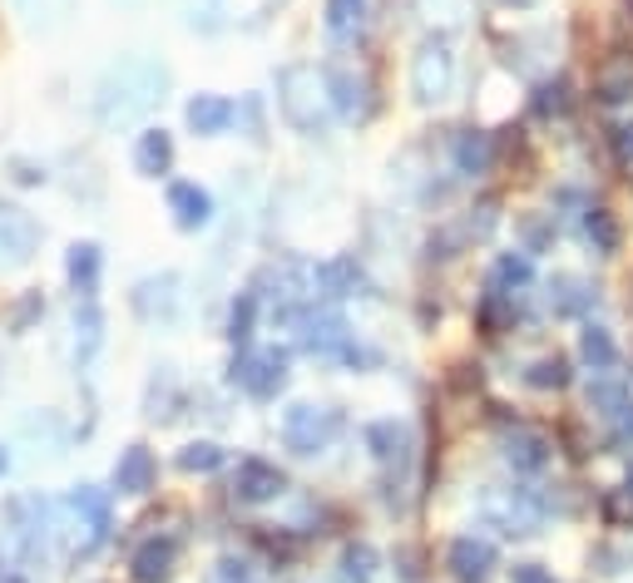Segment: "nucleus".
Masks as SVG:
<instances>
[{
    "label": "nucleus",
    "instance_id": "obj_1",
    "mask_svg": "<svg viewBox=\"0 0 633 583\" xmlns=\"http://www.w3.org/2000/svg\"><path fill=\"white\" fill-rule=\"evenodd\" d=\"M30 243H35V223L20 208H0V257L5 262H25Z\"/></svg>",
    "mask_w": 633,
    "mask_h": 583
},
{
    "label": "nucleus",
    "instance_id": "obj_2",
    "mask_svg": "<svg viewBox=\"0 0 633 583\" xmlns=\"http://www.w3.org/2000/svg\"><path fill=\"white\" fill-rule=\"evenodd\" d=\"M233 375H237V381H243L253 395H273L277 385H282V356H253V361H243Z\"/></svg>",
    "mask_w": 633,
    "mask_h": 583
},
{
    "label": "nucleus",
    "instance_id": "obj_3",
    "mask_svg": "<svg viewBox=\"0 0 633 583\" xmlns=\"http://www.w3.org/2000/svg\"><path fill=\"white\" fill-rule=\"evenodd\" d=\"M168 208L178 213V223H184V227H203L208 213H213L208 193H203V188H193V183H174V188H168Z\"/></svg>",
    "mask_w": 633,
    "mask_h": 583
},
{
    "label": "nucleus",
    "instance_id": "obj_4",
    "mask_svg": "<svg viewBox=\"0 0 633 583\" xmlns=\"http://www.w3.org/2000/svg\"><path fill=\"white\" fill-rule=\"evenodd\" d=\"M237 490H243V500H273V494L282 490V474H277L273 464H263V460H243V470H237Z\"/></svg>",
    "mask_w": 633,
    "mask_h": 583
},
{
    "label": "nucleus",
    "instance_id": "obj_5",
    "mask_svg": "<svg viewBox=\"0 0 633 583\" xmlns=\"http://www.w3.org/2000/svg\"><path fill=\"white\" fill-rule=\"evenodd\" d=\"M227 119H233V104L227 99H213V94H198L193 104H188V124L198 128V134H223Z\"/></svg>",
    "mask_w": 633,
    "mask_h": 583
},
{
    "label": "nucleus",
    "instance_id": "obj_6",
    "mask_svg": "<svg viewBox=\"0 0 633 583\" xmlns=\"http://www.w3.org/2000/svg\"><path fill=\"white\" fill-rule=\"evenodd\" d=\"M148 480H154V460H148V450H129L124 460H119V470H114V484L124 494H144Z\"/></svg>",
    "mask_w": 633,
    "mask_h": 583
},
{
    "label": "nucleus",
    "instance_id": "obj_7",
    "mask_svg": "<svg viewBox=\"0 0 633 583\" xmlns=\"http://www.w3.org/2000/svg\"><path fill=\"white\" fill-rule=\"evenodd\" d=\"M451 569L460 573V579H480V573L490 569V543H480V539H455V543H451Z\"/></svg>",
    "mask_w": 633,
    "mask_h": 583
},
{
    "label": "nucleus",
    "instance_id": "obj_8",
    "mask_svg": "<svg viewBox=\"0 0 633 583\" xmlns=\"http://www.w3.org/2000/svg\"><path fill=\"white\" fill-rule=\"evenodd\" d=\"M168 158H174V144H168V134H164V128H148L144 144H138V168H144V173H164Z\"/></svg>",
    "mask_w": 633,
    "mask_h": 583
},
{
    "label": "nucleus",
    "instance_id": "obj_9",
    "mask_svg": "<svg viewBox=\"0 0 633 583\" xmlns=\"http://www.w3.org/2000/svg\"><path fill=\"white\" fill-rule=\"evenodd\" d=\"M168 559H174V543H168V539L164 543H148V549L134 559V579L138 583H158L168 573Z\"/></svg>",
    "mask_w": 633,
    "mask_h": 583
},
{
    "label": "nucleus",
    "instance_id": "obj_10",
    "mask_svg": "<svg viewBox=\"0 0 633 583\" xmlns=\"http://www.w3.org/2000/svg\"><path fill=\"white\" fill-rule=\"evenodd\" d=\"M584 361H589L593 371H609V366L619 361V351H613L609 332H599V326H589V332H584Z\"/></svg>",
    "mask_w": 633,
    "mask_h": 583
},
{
    "label": "nucleus",
    "instance_id": "obj_11",
    "mask_svg": "<svg viewBox=\"0 0 633 583\" xmlns=\"http://www.w3.org/2000/svg\"><path fill=\"white\" fill-rule=\"evenodd\" d=\"M69 277H75L79 292H89V287H95V277H99V253H95L89 243L69 253Z\"/></svg>",
    "mask_w": 633,
    "mask_h": 583
},
{
    "label": "nucleus",
    "instance_id": "obj_12",
    "mask_svg": "<svg viewBox=\"0 0 633 583\" xmlns=\"http://www.w3.org/2000/svg\"><path fill=\"white\" fill-rule=\"evenodd\" d=\"M356 20H362V0H326V25L342 35V30H352Z\"/></svg>",
    "mask_w": 633,
    "mask_h": 583
},
{
    "label": "nucleus",
    "instance_id": "obj_13",
    "mask_svg": "<svg viewBox=\"0 0 633 583\" xmlns=\"http://www.w3.org/2000/svg\"><path fill=\"white\" fill-rule=\"evenodd\" d=\"M485 164H490V148H485V138L480 134H465L460 138V168H475V173H480Z\"/></svg>",
    "mask_w": 633,
    "mask_h": 583
},
{
    "label": "nucleus",
    "instance_id": "obj_14",
    "mask_svg": "<svg viewBox=\"0 0 633 583\" xmlns=\"http://www.w3.org/2000/svg\"><path fill=\"white\" fill-rule=\"evenodd\" d=\"M510 460H520L524 470H540V464H544V440H540V435H520V450L510 445Z\"/></svg>",
    "mask_w": 633,
    "mask_h": 583
},
{
    "label": "nucleus",
    "instance_id": "obj_15",
    "mask_svg": "<svg viewBox=\"0 0 633 583\" xmlns=\"http://www.w3.org/2000/svg\"><path fill=\"white\" fill-rule=\"evenodd\" d=\"M218 445H188L184 450V470H218Z\"/></svg>",
    "mask_w": 633,
    "mask_h": 583
},
{
    "label": "nucleus",
    "instance_id": "obj_16",
    "mask_svg": "<svg viewBox=\"0 0 633 583\" xmlns=\"http://www.w3.org/2000/svg\"><path fill=\"white\" fill-rule=\"evenodd\" d=\"M530 381H534V385H564V381H569V366H564L559 356H554V361H540Z\"/></svg>",
    "mask_w": 633,
    "mask_h": 583
},
{
    "label": "nucleus",
    "instance_id": "obj_17",
    "mask_svg": "<svg viewBox=\"0 0 633 583\" xmlns=\"http://www.w3.org/2000/svg\"><path fill=\"white\" fill-rule=\"evenodd\" d=\"M500 282H530V262L524 257H500Z\"/></svg>",
    "mask_w": 633,
    "mask_h": 583
},
{
    "label": "nucleus",
    "instance_id": "obj_18",
    "mask_svg": "<svg viewBox=\"0 0 633 583\" xmlns=\"http://www.w3.org/2000/svg\"><path fill=\"white\" fill-rule=\"evenodd\" d=\"M589 237H599V247H613V243H619V233H613L609 213H593V217H589Z\"/></svg>",
    "mask_w": 633,
    "mask_h": 583
},
{
    "label": "nucleus",
    "instance_id": "obj_19",
    "mask_svg": "<svg viewBox=\"0 0 633 583\" xmlns=\"http://www.w3.org/2000/svg\"><path fill=\"white\" fill-rule=\"evenodd\" d=\"M247 322H253V296H243V306H233V336H247Z\"/></svg>",
    "mask_w": 633,
    "mask_h": 583
},
{
    "label": "nucleus",
    "instance_id": "obj_20",
    "mask_svg": "<svg viewBox=\"0 0 633 583\" xmlns=\"http://www.w3.org/2000/svg\"><path fill=\"white\" fill-rule=\"evenodd\" d=\"M514 583H554L544 569H534V563H524V569H514Z\"/></svg>",
    "mask_w": 633,
    "mask_h": 583
},
{
    "label": "nucleus",
    "instance_id": "obj_21",
    "mask_svg": "<svg viewBox=\"0 0 633 583\" xmlns=\"http://www.w3.org/2000/svg\"><path fill=\"white\" fill-rule=\"evenodd\" d=\"M619 154L633 158V128H619Z\"/></svg>",
    "mask_w": 633,
    "mask_h": 583
},
{
    "label": "nucleus",
    "instance_id": "obj_22",
    "mask_svg": "<svg viewBox=\"0 0 633 583\" xmlns=\"http://www.w3.org/2000/svg\"><path fill=\"white\" fill-rule=\"evenodd\" d=\"M20 5H25V10H30V15H35V20H40V10H45V0H20Z\"/></svg>",
    "mask_w": 633,
    "mask_h": 583
},
{
    "label": "nucleus",
    "instance_id": "obj_23",
    "mask_svg": "<svg viewBox=\"0 0 633 583\" xmlns=\"http://www.w3.org/2000/svg\"><path fill=\"white\" fill-rule=\"evenodd\" d=\"M0 470H5V455H0Z\"/></svg>",
    "mask_w": 633,
    "mask_h": 583
},
{
    "label": "nucleus",
    "instance_id": "obj_24",
    "mask_svg": "<svg viewBox=\"0 0 633 583\" xmlns=\"http://www.w3.org/2000/svg\"><path fill=\"white\" fill-rule=\"evenodd\" d=\"M514 5H530V0H514Z\"/></svg>",
    "mask_w": 633,
    "mask_h": 583
}]
</instances>
